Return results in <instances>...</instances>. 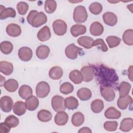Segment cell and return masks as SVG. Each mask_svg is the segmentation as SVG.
<instances>
[{
  "label": "cell",
  "instance_id": "1",
  "mask_svg": "<svg viewBox=\"0 0 133 133\" xmlns=\"http://www.w3.org/2000/svg\"><path fill=\"white\" fill-rule=\"evenodd\" d=\"M94 74L97 82L102 86H108L116 89L118 84V76L114 69L102 64L92 65Z\"/></svg>",
  "mask_w": 133,
  "mask_h": 133
},
{
  "label": "cell",
  "instance_id": "2",
  "mask_svg": "<svg viewBox=\"0 0 133 133\" xmlns=\"http://www.w3.org/2000/svg\"><path fill=\"white\" fill-rule=\"evenodd\" d=\"M28 22L33 27L37 28L45 24L47 21L46 15L43 12L32 10L30 11L26 18Z\"/></svg>",
  "mask_w": 133,
  "mask_h": 133
},
{
  "label": "cell",
  "instance_id": "3",
  "mask_svg": "<svg viewBox=\"0 0 133 133\" xmlns=\"http://www.w3.org/2000/svg\"><path fill=\"white\" fill-rule=\"evenodd\" d=\"M73 20L78 23L85 22L88 18V14L85 7L82 5L77 6L74 9Z\"/></svg>",
  "mask_w": 133,
  "mask_h": 133
},
{
  "label": "cell",
  "instance_id": "4",
  "mask_svg": "<svg viewBox=\"0 0 133 133\" xmlns=\"http://www.w3.org/2000/svg\"><path fill=\"white\" fill-rule=\"evenodd\" d=\"M50 86L45 81L39 82L36 86V95L40 98L47 97L50 92Z\"/></svg>",
  "mask_w": 133,
  "mask_h": 133
},
{
  "label": "cell",
  "instance_id": "5",
  "mask_svg": "<svg viewBox=\"0 0 133 133\" xmlns=\"http://www.w3.org/2000/svg\"><path fill=\"white\" fill-rule=\"evenodd\" d=\"M52 28L54 33L59 36L64 35L67 31L66 23L61 19H57L52 23Z\"/></svg>",
  "mask_w": 133,
  "mask_h": 133
},
{
  "label": "cell",
  "instance_id": "6",
  "mask_svg": "<svg viewBox=\"0 0 133 133\" xmlns=\"http://www.w3.org/2000/svg\"><path fill=\"white\" fill-rule=\"evenodd\" d=\"M64 99L58 95L54 96L51 99V106L53 110L57 112L64 111L65 110Z\"/></svg>",
  "mask_w": 133,
  "mask_h": 133
},
{
  "label": "cell",
  "instance_id": "7",
  "mask_svg": "<svg viewBox=\"0 0 133 133\" xmlns=\"http://www.w3.org/2000/svg\"><path fill=\"white\" fill-rule=\"evenodd\" d=\"M82 50V48L76 46L74 44H69L65 49V56L70 59H75L77 58L78 53Z\"/></svg>",
  "mask_w": 133,
  "mask_h": 133
},
{
  "label": "cell",
  "instance_id": "8",
  "mask_svg": "<svg viewBox=\"0 0 133 133\" xmlns=\"http://www.w3.org/2000/svg\"><path fill=\"white\" fill-rule=\"evenodd\" d=\"M14 105V102L11 97L5 96L1 97L0 99V107L1 110L5 112L8 113L11 111Z\"/></svg>",
  "mask_w": 133,
  "mask_h": 133
},
{
  "label": "cell",
  "instance_id": "9",
  "mask_svg": "<svg viewBox=\"0 0 133 133\" xmlns=\"http://www.w3.org/2000/svg\"><path fill=\"white\" fill-rule=\"evenodd\" d=\"M100 92L102 97L107 101H113L115 97V93L113 88L108 86H101Z\"/></svg>",
  "mask_w": 133,
  "mask_h": 133
},
{
  "label": "cell",
  "instance_id": "10",
  "mask_svg": "<svg viewBox=\"0 0 133 133\" xmlns=\"http://www.w3.org/2000/svg\"><path fill=\"white\" fill-rule=\"evenodd\" d=\"M33 56L32 49L28 47H21L18 50V56L19 58L23 61L30 60Z\"/></svg>",
  "mask_w": 133,
  "mask_h": 133
},
{
  "label": "cell",
  "instance_id": "11",
  "mask_svg": "<svg viewBox=\"0 0 133 133\" xmlns=\"http://www.w3.org/2000/svg\"><path fill=\"white\" fill-rule=\"evenodd\" d=\"M81 73L82 75L83 81L84 82H89L92 80L94 74L92 66H83L81 70Z\"/></svg>",
  "mask_w": 133,
  "mask_h": 133
},
{
  "label": "cell",
  "instance_id": "12",
  "mask_svg": "<svg viewBox=\"0 0 133 133\" xmlns=\"http://www.w3.org/2000/svg\"><path fill=\"white\" fill-rule=\"evenodd\" d=\"M16 15V10L11 7L5 8L4 6H0V19H5L8 17L15 18Z\"/></svg>",
  "mask_w": 133,
  "mask_h": 133
},
{
  "label": "cell",
  "instance_id": "13",
  "mask_svg": "<svg viewBox=\"0 0 133 133\" xmlns=\"http://www.w3.org/2000/svg\"><path fill=\"white\" fill-rule=\"evenodd\" d=\"M102 18L104 22L111 26H114L117 22L116 15L112 12H105L102 16Z\"/></svg>",
  "mask_w": 133,
  "mask_h": 133
},
{
  "label": "cell",
  "instance_id": "14",
  "mask_svg": "<svg viewBox=\"0 0 133 133\" xmlns=\"http://www.w3.org/2000/svg\"><path fill=\"white\" fill-rule=\"evenodd\" d=\"M7 34L12 37L19 36L21 33V29L20 26L15 23H10L8 24L6 29Z\"/></svg>",
  "mask_w": 133,
  "mask_h": 133
},
{
  "label": "cell",
  "instance_id": "15",
  "mask_svg": "<svg viewBox=\"0 0 133 133\" xmlns=\"http://www.w3.org/2000/svg\"><path fill=\"white\" fill-rule=\"evenodd\" d=\"M37 37L41 42H45L50 39L51 37V32L49 28L46 25L43 26L38 32Z\"/></svg>",
  "mask_w": 133,
  "mask_h": 133
},
{
  "label": "cell",
  "instance_id": "16",
  "mask_svg": "<svg viewBox=\"0 0 133 133\" xmlns=\"http://www.w3.org/2000/svg\"><path fill=\"white\" fill-rule=\"evenodd\" d=\"M69 119L68 114L64 111L58 112L55 116V122L59 126L65 125Z\"/></svg>",
  "mask_w": 133,
  "mask_h": 133
},
{
  "label": "cell",
  "instance_id": "17",
  "mask_svg": "<svg viewBox=\"0 0 133 133\" xmlns=\"http://www.w3.org/2000/svg\"><path fill=\"white\" fill-rule=\"evenodd\" d=\"M78 44L86 49H90L93 47L94 40L89 36H84L79 37L77 40Z\"/></svg>",
  "mask_w": 133,
  "mask_h": 133
},
{
  "label": "cell",
  "instance_id": "18",
  "mask_svg": "<svg viewBox=\"0 0 133 133\" xmlns=\"http://www.w3.org/2000/svg\"><path fill=\"white\" fill-rule=\"evenodd\" d=\"M132 103V98L129 95L119 97L117 101L118 107L122 110H125L128 105Z\"/></svg>",
  "mask_w": 133,
  "mask_h": 133
},
{
  "label": "cell",
  "instance_id": "19",
  "mask_svg": "<svg viewBox=\"0 0 133 133\" xmlns=\"http://www.w3.org/2000/svg\"><path fill=\"white\" fill-rule=\"evenodd\" d=\"M25 103L22 101H18L15 102L13 107L14 113L18 116H21L25 114L26 110Z\"/></svg>",
  "mask_w": 133,
  "mask_h": 133
},
{
  "label": "cell",
  "instance_id": "20",
  "mask_svg": "<svg viewBox=\"0 0 133 133\" xmlns=\"http://www.w3.org/2000/svg\"><path fill=\"white\" fill-rule=\"evenodd\" d=\"M50 53V49L46 45H41L38 46L36 50V55L38 58L40 59H45L47 58Z\"/></svg>",
  "mask_w": 133,
  "mask_h": 133
},
{
  "label": "cell",
  "instance_id": "21",
  "mask_svg": "<svg viewBox=\"0 0 133 133\" xmlns=\"http://www.w3.org/2000/svg\"><path fill=\"white\" fill-rule=\"evenodd\" d=\"M90 32L94 36H99L101 35L104 31L103 25L101 23L95 21L90 26Z\"/></svg>",
  "mask_w": 133,
  "mask_h": 133
},
{
  "label": "cell",
  "instance_id": "22",
  "mask_svg": "<svg viewBox=\"0 0 133 133\" xmlns=\"http://www.w3.org/2000/svg\"><path fill=\"white\" fill-rule=\"evenodd\" d=\"M14 70V66L11 63L6 61H2L0 62V71L6 75H10Z\"/></svg>",
  "mask_w": 133,
  "mask_h": 133
},
{
  "label": "cell",
  "instance_id": "23",
  "mask_svg": "<svg viewBox=\"0 0 133 133\" xmlns=\"http://www.w3.org/2000/svg\"><path fill=\"white\" fill-rule=\"evenodd\" d=\"M25 104L26 108L29 111H34L38 107L39 101L37 97L31 96L26 99Z\"/></svg>",
  "mask_w": 133,
  "mask_h": 133
},
{
  "label": "cell",
  "instance_id": "24",
  "mask_svg": "<svg viewBox=\"0 0 133 133\" xmlns=\"http://www.w3.org/2000/svg\"><path fill=\"white\" fill-rule=\"evenodd\" d=\"M70 32L73 36L77 37L86 33V28L85 25L82 24H74L71 28Z\"/></svg>",
  "mask_w": 133,
  "mask_h": 133
},
{
  "label": "cell",
  "instance_id": "25",
  "mask_svg": "<svg viewBox=\"0 0 133 133\" xmlns=\"http://www.w3.org/2000/svg\"><path fill=\"white\" fill-rule=\"evenodd\" d=\"M18 93L21 98L26 99L29 97L32 96L33 91L30 86L27 85H23L19 88Z\"/></svg>",
  "mask_w": 133,
  "mask_h": 133
},
{
  "label": "cell",
  "instance_id": "26",
  "mask_svg": "<svg viewBox=\"0 0 133 133\" xmlns=\"http://www.w3.org/2000/svg\"><path fill=\"white\" fill-rule=\"evenodd\" d=\"M133 128V119L132 118L127 117L124 118L120 124L119 129L123 131L128 132Z\"/></svg>",
  "mask_w": 133,
  "mask_h": 133
},
{
  "label": "cell",
  "instance_id": "27",
  "mask_svg": "<svg viewBox=\"0 0 133 133\" xmlns=\"http://www.w3.org/2000/svg\"><path fill=\"white\" fill-rule=\"evenodd\" d=\"M77 96L82 101H86L90 99L92 96L91 90L87 88H81L77 90Z\"/></svg>",
  "mask_w": 133,
  "mask_h": 133
},
{
  "label": "cell",
  "instance_id": "28",
  "mask_svg": "<svg viewBox=\"0 0 133 133\" xmlns=\"http://www.w3.org/2000/svg\"><path fill=\"white\" fill-rule=\"evenodd\" d=\"M104 116L108 119H118L121 117V113L114 107H111L105 111Z\"/></svg>",
  "mask_w": 133,
  "mask_h": 133
},
{
  "label": "cell",
  "instance_id": "29",
  "mask_svg": "<svg viewBox=\"0 0 133 133\" xmlns=\"http://www.w3.org/2000/svg\"><path fill=\"white\" fill-rule=\"evenodd\" d=\"M63 75L62 69L58 66H55L51 68L49 71V77L54 80L59 79Z\"/></svg>",
  "mask_w": 133,
  "mask_h": 133
},
{
  "label": "cell",
  "instance_id": "30",
  "mask_svg": "<svg viewBox=\"0 0 133 133\" xmlns=\"http://www.w3.org/2000/svg\"><path fill=\"white\" fill-rule=\"evenodd\" d=\"M131 85L127 82H122L117 87L119 97H124L129 94L131 89Z\"/></svg>",
  "mask_w": 133,
  "mask_h": 133
},
{
  "label": "cell",
  "instance_id": "31",
  "mask_svg": "<svg viewBox=\"0 0 133 133\" xmlns=\"http://www.w3.org/2000/svg\"><path fill=\"white\" fill-rule=\"evenodd\" d=\"M18 82L13 78L8 79L4 85L5 89L10 92H15L18 89Z\"/></svg>",
  "mask_w": 133,
  "mask_h": 133
},
{
  "label": "cell",
  "instance_id": "32",
  "mask_svg": "<svg viewBox=\"0 0 133 133\" xmlns=\"http://www.w3.org/2000/svg\"><path fill=\"white\" fill-rule=\"evenodd\" d=\"M84 116L80 112H77L73 114L71 119L72 124L76 127L82 125L84 123Z\"/></svg>",
  "mask_w": 133,
  "mask_h": 133
},
{
  "label": "cell",
  "instance_id": "33",
  "mask_svg": "<svg viewBox=\"0 0 133 133\" xmlns=\"http://www.w3.org/2000/svg\"><path fill=\"white\" fill-rule=\"evenodd\" d=\"M90 108L93 112L95 113H99L101 112L104 108L103 102L101 99L94 100L90 104Z\"/></svg>",
  "mask_w": 133,
  "mask_h": 133
},
{
  "label": "cell",
  "instance_id": "34",
  "mask_svg": "<svg viewBox=\"0 0 133 133\" xmlns=\"http://www.w3.org/2000/svg\"><path fill=\"white\" fill-rule=\"evenodd\" d=\"M65 108L69 110L76 109L78 106V100L74 97H69L64 100Z\"/></svg>",
  "mask_w": 133,
  "mask_h": 133
},
{
  "label": "cell",
  "instance_id": "35",
  "mask_svg": "<svg viewBox=\"0 0 133 133\" xmlns=\"http://www.w3.org/2000/svg\"><path fill=\"white\" fill-rule=\"evenodd\" d=\"M69 78L75 84H79L83 81L82 75L78 70H74L69 74Z\"/></svg>",
  "mask_w": 133,
  "mask_h": 133
},
{
  "label": "cell",
  "instance_id": "36",
  "mask_svg": "<svg viewBox=\"0 0 133 133\" xmlns=\"http://www.w3.org/2000/svg\"><path fill=\"white\" fill-rule=\"evenodd\" d=\"M51 113L47 110H41L37 113L38 119L43 122H49L52 118Z\"/></svg>",
  "mask_w": 133,
  "mask_h": 133
},
{
  "label": "cell",
  "instance_id": "37",
  "mask_svg": "<svg viewBox=\"0 0 133 133\" xmlns=\"http://www.w3.org/2000/svg\"><path fill=\"white\" fill-rule=\"evenodd\" d=\"M123 41L125 44L127 45L131 46L133 45V30L128 29L126 30L122 36Z\"/></svg>",
  "mask_w": 133,
  "mask_h": 133
},
{
  "label": "cell",
  "instance_id": "38",
  "mask_svg": "<svg viewBox=\"0 0 133 133\" xmlns=\"http://www.w3.org/2000/svg\"><path fill=\"white\" fill-rule=\"evenodd\" d=\"M106 42L110 48H112L118 46L121 42V39L116 36L110 35L106 38Z\"/></svg>",
  "mask_w": 133,
  "mask_h": 133
},
{
  "label": "cell",
  "instance_id": "39",
  "mask_svg": "<svg viewBox=\"0 0 133 133\" xmlns=\"http://www.w3.org/2000/svg\"><path fill=\"white\" fill-rule=\"evenodd\" d=\"M13 45L9 41H3L1 43L0 49L1 51L5 54L8 55L13 50Z\"/></svg>",
  "mask_w": 133,
  "mask_h": 133
},
{
  "label": "cell",
  "instance_id": "40",
  "mask_svg": "<svg viewBox=\"0 0 133 133\" xmlns=\"http://www.w3.org/2000/svg\"><path fill=\"white\" fill-rule=\"evenodd\" d=\"M57 3L54 0H47L45 2V11L48 14H52L56 10Z\"/></svg>",
  "mask_w": 133,
  "mask_h": 133
},
{
  "label": "cell",
  "instance_id": "41",
  "mask_svg": "<svg viewBox=\"0 0 133 133\" xmlns=\"http://www.w3.org/2000/svg\"><path fill=\"white\" fill-rule=\"evenodd\" d=\"M5 123L10 128H15L18 125L19 120L15 115H10L5 118Z\"/></svg>",
  "mask_w": 133,
  "mask_h": 133
},
{
  "label": "cell",
  "instance_id": "42",
  "mask_svg": "<svg viewBox=\"0 0 133 133\" xmlns=\"http://www.w3.org/2000/svg\"><path fill=\"white\" fill-rule=\"evenodd\" d=\"M73 90V86L69 82H64L60 87V91L64 95L69 94L72 92Z\"/></svg>",
  "mask_w": 133,
  "mask_h": 133
},
{
  "label": "cell",
  "instance_id": "43",
  "mask_svg": "<svg viewBox=\"0 0 133 133\" xmlns=\"http://www.w3.org/2000/svg\"><path fill=\"white\" fill-rule=\"evenodd\" d=\"M89 9L92 14L97 15L102 11V6L98 2H94L89 5Z\"/></svg>",
  "mask_w": 133,
  "mask_h": 133
},
{
  "label": "cell",
  "instance_id": "44",
  "mask_svg": "<svg viewBox=\"0 0 133 133\" xmlns=\"http://www.w3.org/2000/svg\"><path fill=\"white\" fill-rule=\"evenodd\" d=\"M18 12L21 15H24L29 9V5L24 2H20L17 5Z\"/></svg>",
  "mask_w": 133,
  "mask_h": 133
},
{
  "label": "cell",
  "instance_id": "45",
  "mask_svg": "<svg viewBox=\"0 0 133 133\" xmlns=\"http://www.w3.org/2000/svg\"><path fill=\"white\" fill-rule=\"evenodd\" d=\"M118 123L116 121H107L104 123V128L109 131H113L117 129Z\"/></svg>",
  "mask_w": 133,
  "mask_h": 133
},
{
  "label": "cell",
  "instance_id": "46",
  "mask_svg": "<svg viewBox=\"0 0 133 133\" xmlns=\"http://www.w3.org/2000/svg\"><path fill=\"white\" fill-rule=\"evenodd\" d=\"M98 45H100L101 47V50L103 52H105L108 51V47L105 44L104 41L101 39V38H98L96 40H94V43H93V47L98 46Z\"/></svg>",
  "mask_w": 133,
  "mask_h": 133
},
{
  "label": "cell",
  "instance_id": "47",
  "mask_svg": "<svg viewBox=\"0 0 133 133\" xmlns=\"http://www.w3.org/2000/svg\"><path fill=\"white\" fill-rule=\"evenodd\" d=\"M10 130V127L8 126L5 122L0 124V132L8 133Z\"/></svg>",
  "mask_w": 133,
  "mask_h": 133
},
{
  "label": "cell",
  "instance_id": "48",
  "mask_svg": "<svg viewBox=\"0 0 133 133\" xmlns=\"http://www.w3.org/2000/svg\"><path fill=\"white\" fill-rule=\"evenodd\" d=\"M78 132H85V133H91L92 131L91 130H90V129L88 127H82V128H81L78 131Z\"/></svg>",
  "mask_w": 133,
  "mask_h": 133
},
{
  "label": "cell",
  "instance_id": "49",
  "mask_svg": "<svg viewBox=\"0 0 133 133\" xmlns=\"http://www.w3.org/2000/svg\"><path fill=\"white\" fill-rule=\"evenodd\" d=\"M128 76L131 81H132V66L130 65L128 69Z\"/></svg>",
  "mask_w": 133,
  "mask_h": 133
},
{
  "label": "cell",
  "instance_id": "50",
  "mask_svg": "<svg viewBox=\"0 0 133 133\" xmlns=\"http://www.w3.org/2000/svg\"><path fill=\"white\" fill-rule=\"evenodd\" d=\"M1 86H2L3 85H4L5 83L6 82H5V78L3 76H2V75H1Z\"/></svg>",
  "mask_w": 133,
  "mask_h": 133
}]
</instances>
